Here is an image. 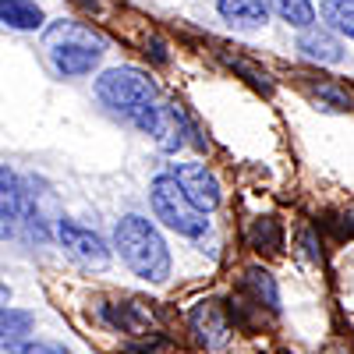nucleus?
Listing matches in <instances>:
<instances>
[{
    "label": "nucleus",
    "mask_w": 354,
    "mask_h": 354,
    "mask_svg": "<svg viewBox=\"0 0 354 354\" xmlns=\"http://www.w3.org/2000/svg\"><path fill=\"white\" fill-rule=\"evenodd\" d=\"M188 322H192L195 340H198V344H205V347H220V344L227 340V322H223V315H220L216 301H198V305L192 308Z\"/></svg>",
    "instance_id": "obj_8"
},
{
    "label": "nucleus",
    "mask_w": 354,
    "mask_h": 354,
    "mask_svg": "<svg viewBox=\"0 0 354 354\" xmlns=\"http://www.w3.org/2000/svg\"><path fill=\"white\" fill-rule=\"evenodd\" d=\"M223 64H230L234 71H241L255 88H262V93H270V88H273V85H270V75L259 71V68H255V64H248V61H241V57H223Z\"/></svg>",
    "instance_id": "obj_17"
},
{
    "label": "nucleus",
    "mask_w": 354,
    "mask_h": 354,
    "mask_svg": "<svg viewBox=\"0 0 354 354\" xmlns=\"http://www.w3.org/2000/svg\"><path fill=\"white\" fill-rule=\"evenodd\" d=\"M0 326H4V344H11V347H15L28 330H32V315L21 312V308L4 305V319H0Z\"/></svg>",
    "instance_id": "obj_14"
},
{
    "label": "nucleus",
    "mask_w": 354,
    "mask_h": 354,
    "mask_svg": "<svg viewBox=\"0 0 354 354\" xmlns=\"http://www.w3.org/2000/svg\"><path fill=\"white\" fill-rule=\"evenodd\" d=\"M270 8L280 15V21L294 25V28H312L315 25V8H312V0H270Z\"/></svg>",
    "instance_id": "obj_12"
},
{
    "label": "nucleus",
    "mask_w": 354,
    "mask_h": 354,
    "mask_svg": "<svg viewBox=\"0 0 354 354\" xmlns=\"http://www.w3.org/2000/svg\"><path fill=\"white\" fill-rule=\"evenodd\" d=\"M153 138H156V145H160L163 153H177V149H181V145H185V117H181V110L163 103Z\"/></svg>",
    "instance_id": "obj_11"
},
{
    "label": "nucleus",
    "mask_w": 354,
    "mask_h": 354,
    "mask_svg": "<svg viewBox=\"0 0 354 354\" xmlns=\"http://www.w3.org/2000/svg\"><path fill=\"white\" fill-rule=\"evenodd\" d=\"M319 11L333 32H344L347 39H354V0H322Z\"/></svg>",
    "instance_id": "obj_13"
},
{
    "label": "nucleus",
    "mask_w": 354,
    "mask_h": 354,
    "mask_svg": "<svg viewBox=\"0 0 354 354\" xmlns=\"http://www.w3.org/2000/svg\"><path fill=\"white\" fill-rule=\"evenodd\" d=\"M0 21L8 28H18V32H36L46 18L32 0H0Z\"/></svg>",
    "instance_id": "obj_10"
},
{
    "label": "nucleus",
    "mask_w": 354,
    "mask_h": 354,
    "mask_svg": "<svg viewBox=\"0 0 354 354\" xmlns=\"http://www.w3.org/2000/svg\"><path fill=\"white\" fill-rule=\"evenodd\" d=\"M145 53H153V61H156V64H167V50H163L160 39H149V50H145Z\"/></svg>",
    "instance_id": "obj_19"
},
{
    "label": "nucleus",
    "mask_w": 354,
    "mask_h": 354,
    "mask_svg": "<svg viewBox=\"0 0 354 354\" xmlns=\"http://www.w3.org/2000/svg\"><path fill=\"white\" fill-rule=\"evenodd\" d=\"M11 351L15 354H71L61 344H46V340H25V344H15Z\"/></svg>",
    "instance_id": "obj_18"
},
{
    "label": "nucleus",
    "mask_w": 354,
    "mask_h": 354,
    "mask_svg": "<svg viewBox=\"0 0 354 354\" xmlns=\"http://www.w3.org/2000/svg\"><path fill=\"white\" fill-rule=\"evenodd\" d=\"M298 53L312 64H340L344 61V43L333 36V28L312 25L298 36Z\"/></svg>",
    "instance_id": "obj_7"
},
{
    "label": "nucleus",
    "mask_w": 354,
    "mask_h": 354,
    "mask_svg": "<svg viewBox=\"0 0 354 354\" xmlns=\"http://www.w3.org/2000/svg\"><path fill=\"white\" fill-rule=\"evenodd\" d=\"M43 50L50 57V68L61 78H82L100 64L103 36H96L82 21H53L43 36Z\"/></svg>",
    "instance_id": "obj_3"
},
{
    "label": "nucleus",
    "mask_w": 354,
    "mask_h": 354,
    "mask_svg": "<svg viewBox=\"0 0 354 354\" xmlns=\"http://www.w3.org/2000/svg\"><path fill=\"white\" fill-rule=\"evenodd\" d=\"M113 248L128 270L149 283H163L170 277V248L163 234L145 216H121L113 227Z\"/></svg>",
    "instance_id": "obj_2"
},
{
    "label": "nucleus",
    "mask_w": 354,
    "mask_h": 354,
    "mask_svg": "<svg viewBox=\"0 0 354 354\" xmlns=\"http://www.w3.org/2000/svg\"><path fill=\"white\" fill-rule=\"evenodd\" d=\"M149 202H153V213L163 227H170L174 234H181V238H202L205 230H209V220L198 205L185 195V188L174 181V174H156L153 185H149Z\"/></svg>",
    "instance_id": "obj_4"
},
{
    "label": "nucleus",
    "mask_w": 354,
    "mask_h": 354,
    "mask_svg": "<svg viewBox=\"0 0 354 354\" xmlns=\"http://www.w3.org/2000/svg\"><path fill=\"white\" fill-rule=\"evenodd\" d=\"M57 238H61V245L82 266H88V270H106L110 266V248H106V241L100 238L96 230H88V227H82L75 220H61L57 223Z\"/></svg>",
    "instance_id": "obj_5"
},
{
    "label": "nucleus",
    "mask_w": 354,
    "mask_h": 354,
    "mask_svg": "<svg viewBox=\"0 0 354 354\" xmlns=\"http://www.w3.org/2000/svg\"><path fill=\"white\" fill-rule=\"evenodd\" d=\"M252 245L262 252H280V245H283V234H280V227H277V220L273 216H262V220H255V227H252Z\"/></svg>",
    "instance_id": "obj_15"
},
{
    "label": "nucleus",
    "mask_w": 354,
    "mask_h": 354,
    "mask_svg": "<svg viewBox=\"0 0 354 354\" xmlns=\"http://www.w3.org/2000/svg\"><path fill=\"white\" fill-rule=\"evenodd\" d=\"M245 283L255 290V298H259V301L266 298V305H270V308H277V305H280L277 283H273V277L266 273V270H248V273H245Z\"/></svg>",
    "instance_id": "obj_16"
},
{
    "label": "nucleus",
    "mask_w": 354,
    "mask_h": 354,
    "mask_svg": "<svg viewBox=\"0 0 354 354\" xmlns=\"http://www.w3.org/2000/svg\"><path fill=\"white\" fill-rule=\"evenodd\" d=\"M170 174H174V181L185 188V195L198 205L202 213H213L220 205V181L213 177V170L205 163H174Z\"/></svg>",
    "instance_id": "obj_6"
},
{
    "label": "nucleus",
    "mask_w": 354,
    "mask_h": 354,
    "mask_svg": "<svg viewBox=\"0 0 354 354\" xmlns=\"http://www.w3.org/2000/svg\"><path fill=\"white\" fill-rule=\"evenodd\" d=\"M216 11L227 25L245 28V32L262 28L266 21H270V8H266L262 0H216Z\"/></svg>",
    "instance_id": "obj_9"
},
{
    "label": "nucleus",
    "mask_w": 354,
    "mask_h": 354,
    "mask_svg": "<svg viewBox=\"0 0 354 354\" xmlns=\"http://www.w3.org/2000/svg\"><path fill=\"white\" fill-rule=\"evenodd\" d=\"M96 96L110 113L124 117V121L135 124L138 131H145V135L156 131L163 103L156 100V85L145 71H138V68H106L96 78Z\"/></svg>",
    "instance_id": "obj_1"
}]
</instances>
